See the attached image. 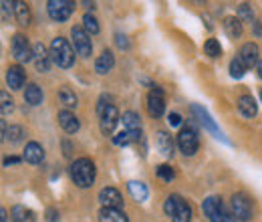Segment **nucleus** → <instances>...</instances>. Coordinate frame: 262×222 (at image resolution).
I'll return each mask as SVG.
<instances>
[{"mask_svg":"<svg viewBox=\"0 0 262 222\" xmlns=\"http://www.w3.org/2000/svg\"><path fill=\"white\" fill-rule=\"evenodd\" d=\"M51 59L59 67H63V69L75 63V53H73L71 45L67 43L65 38H61V36L53 38V43H51Z\"/></svg>","mask_w":262,"mask_h":222,"instance_id":"7ed1b4c3","label":"nucleus"},{"mask_svg":"<svg viewBox=\"0 0 262 222\" xmlns=\"http://www.w3.org/2000/svg\"><path fill=\"white\" fill-rule=\"evenodd\" d=\"M20 159L18 158H14V156H10V158H6L4 159V166H10V164H18Z\"/></svg>","mask_w":262,"mask_h":222,"instance_id":"c03bdc74","label":"nucleus"},{"mask_svg":"<svg viewBox=\"0 0 262 222\" xmlns=\"http://www.w3.org/2000/svg\"><path fill=\"white\" fill-rule=\"evenodd\" d=\"M10 47H12V55H14V59H16L18 63H27V61L34 59V49H31L27 36H23V34H14Z\"/></svg>","mask_w":262,"mask_h":222,"instance_id":"20e7f679","label":"nucleus"},{"mask_svg":"<svg viewBox=\"0 0 262 222\" xmlns=\"http://www.w3.org/2000/svg\"><path fill=\"white\" fill-rule=\"evenodd\" d=\"M47 8H49V16L53 21L63 23V21H67L71 16V12L75 10V2H71V0H49Z\"/></svg>","mask_w":262,"mask_h":222,"instance_id":"423d86ee","label":"nucleus"},{"mask_svg":"<svg viewBox=\"0 0 262 222\" xmlns=\"http://www.w3.org/2000/svg\"><path fill=\"white\" fill-rule=\"evenodd\" d=\"M99 202L103 204V208H117L119 210L123 206V198H121L119 190H115V188H103L99 192Z\"/></svg>","mask_w":262,"mask_h":222,"instance_id":"f8f14e48","label":"nucleus"},{"mask_svg":"<svg viewBox=\"0 0 262 222\" xmlns=\"http://www.w3.org/2000/svg\"><path fill=\"white\" fill-rule=\"evenodd\" d=\"M0 6H2V21H4V23H8V21H10V14H12V6H14V2L2 0V2H0Z\"/></svg>","mask_w":262,"mask_h":222,"instance_id":"e433bc0d","label":"nucleus"},{"mask_svg":"<svg viewBox=\"0 0 262 222\" xmlns=\"http://www.w3.org/2000/svg\"><path fill=\"white\" fill-rule=\"evenodd\" d=\"M6 83H8L10 89H20L25 85V71L18 65L8 67V71H6Z\"/></svg>","mask_w":262,"mask_h":222,"instance_id":"dca6fc26","label":"nucleus"},{"mask_svg":"<svg viewBox=\"0 0 262 222\" xmlns=\"http://www.w3.org/2000/svg\"><path fill=\"white\" fill-rule=\"evenodd\" d=\"M204 51H206V55L212 57V59H216V57L222 55V47H220V43H218L216 38H208L206 45H204Z\"/></svg>","mask_w":262,"mask_h":222,"instance_id":"c756f323","label":"nucleus"},{"mask_svg":"<svg viewBox=\"0 0 262 222\" xmlns=\"http://www.w3.org/2000/svg\"><path fill=\"white\" fill-rule=\"evenodd\" d=\"M59 101H61L65 107H77V95H75V91H71L69 87H61V89H59Z\"/></svg>","mask_w":262,"mask_h":222,"instance_id":"c85d7f7f","label":"nucleus"},{"mask_svg":"<svg viewBox=\"0 0 262 222\" xmlns=\"http://www.w3.org/2000/svg\"><path fill=\"white\" fill-rule=\"evenodd\" d=\"M158 176L165 180V182H171L173 178H176V172L171 170V166H167V164H162V166H158Z\"/></svg>","mask_w":262,"mask_h":222,"instance_id":"72a5a7b5","label":"nucleus"},{"mask_svg":"<svg viewBox=\"0 0 262 222\" xmlns=\"http://www.w3.org/2000/svg\"><path fill=\"white\" fill-rule=\"evenodd\" d=\"M202 210H204V214L208 216V220L210 222H222L224 220V214H226L224 204H222V200H220L218 196H210V198H206L204 204H202Z\"/></svg>","mask_w":262,"mask_h":222,"instance_id":"0eeeda50","label":"nucleus"},{"mask_svg":"<svg viewBox=\"0 0 262 222\" xmlns=\"http://www.w3.org/2000/svg\"><path fill=\"white\" fill-rule=\"evenodd\" d=\"M256 73H258V77L262 79V61L258 65H256Z\"/></svg>","mask_w":262,"mask_h":222,"instance_id":"de8ad7c7","label":"nucleus"},{"mask_svg":"<svg viewBox=\"0 0 262 222\" xmlns=\"http://www.w3.org/2000/svg\"><path fill=\"white\" fill-rule=\"evenodd\" d=\"M34 65H36V69H38L40 73L49 71V67H51V55L47 53V49H45L42 43L34 45Z\"/></svg>","mask_w":262,"mask_h":222,"instance_id":"f3484780","label":"nucleus"},{"mask_svg":"<svg viewBox=\"0 0 262 222\" xmlns=\"http://www.w3.org/2000/svg\"><path fill=\"white\" fill-rule=\"evenodd\" d=\"M59 124H61V127L65 129L67 133L79 131V119H77V115H73L71 111H61V113H59Z\"/></svg>","mask_w":262,"mask_h":222,"instance_id":"5701e85b","label":"nucleus"},{"mask_svg":"<svg viewBox=\"0 0 262 222\" xmlns=\"http://www.w3.org/2000/svg\"><path fill=\"white\" fill-rule=\"evenodd\" d=\"M224 29L228 32V36L238 38L242 34V23L238 18H234V16H228V18H224Z\"/></svg>","mask_w":262,"mask_h":222,"instance_id":"cd10ccee","label":"nucleus"},{"mask_svg":"<svg viewBox=\"0 0 262 222\" xmlns=\"http://www.w3.org/2000/svg\"><path fill=\"white\" fill-rule=\"evenodd\" d=\"M23 135H25V129L20 126H10V129L6 131V139H10L12 144H18L23 139Z\"/></svg>","mask_w":262,"mask_h":222,"instance_id":"473e14b6","label":"nucleus"},{"mask_svg":"<svg viewBox=\"0 0 262 222\" xmlns=\"http://www.w3.org/2000/svg\"><path fill=\"white\" fill-rule=\"evenodd\" d=\"M178 146L182 150V154L186 156H194L200 148V142H198V133L192 127H182V131L178 133Z\"/></svg>","mask_w":262,"mask_h":222,"instance_id":"39448f33","label":"nucleus"},{"mask_svg":"<svg viewBox=\"0 0 262 222\" xmlns=\"http://www.w3.org/2000/svg\"><path fill=\"white\" fill-rule=\"evenodd\" d=\"M127 188H129V194L137 200V202H145L147 200V186L143 182H137V180H131L127 182Z\"/></svg>","mask_w":262,"mask_h":222,"instance_id":"b1692460","label":"nucleus"},{"mask_svg":"<svg viewBox=\"0 0 262 222\" xmlns=\"http://www.w3.org/2000/svg\"><path fill=\"white\" fill-rule=\"evenodd\" d=\"M252 27H254V32H256V36H262V27H260V23H258V21H254V25H252Z\"/></svg>","mask_w":262,"mask_h":222,"instance_id":"37998d69","label":"nucleus"},{"mask_svg":"<svg viewBox=\"0 0 262 222\" xmlns=\"http://www.w3.org/2000/svg\"><path fill=\"white\" fill-rule=\"evenodd\" d=\"M164 210L167 216H171L173 222H190L192 220V210L186 204V200L178 194H171L164 204Z\"/></svg>","mask_w":262,"mask_h":222,"instance_id":"f03ea898","label":"nucleus"},{"mask_svg":"<svg viewBox=\"0 0 262 222\" xmlns=\"http://www.w3.org/2000/svg\"><path fill=\"white\" fill-rule=\"evenodd\" d=\"M101 117V131H103V135H111L113 133V129L117 126V122H119V111H117V107L111 103V105H107L105 107V111L99 115Z\"/></svg>","mask_w":262,"mask_h":222,"instance_id":"9d476101","label":"nucleus"},{"mask_svg":"<svg viewBox=\"0 0 262 222\" xmlns=\"http://www.w3.org/2000/svg\"><path fill=\"white\" fill-rule=\"evenodd\" d=\"M113 65H115V55L111 51H103L97 57V61H95V71L99 75H105V73H109L113 69Z\"/></svg>","mask_w":262,"mask_h":222,"instance_id":"aec40b11","label":"nucleus"},{"mask_svg":"<svg viewBox=\"0 0 262 222\" xmlns=\"http://www.w3.org/2000/svg\"><path fill=\"white\" fill-rule=\"evenodd\" d=\"M244 73H246V65L242 63V59H240V57L232 59V63H230V75H232L234 79H242Z\"/></svg>","mask_w":262,"mask_h":222,"instance_id":"7c9ffc66","label":"nucleus"},{"mask_svg":"<svg viewBox=\"0 0 262 222\" xmlns=\"http://www.w3.org/2000/svg\"><path fill=\"white\" fill-rule=\"evenodd\" d=\"M0 220H2V222H6V220H8V214H6V210H4V208L0 210Z\"/></svg>","mask_w":262,"mask_h":222,"instance_id":"49530a36","label":"nucleus"},{"mask_svg":"<svg viewBox=\"0 0 262 222\" xmlns=\"http://www.w3.org/2000/svg\"><path fill=\"white\" fill-rule=\"evenodd\" d=\"M115 43H117L119 49H127L129 47V41H127L125 34H115Z\"/></svg>","mask_w":262,"mask_h":222,"instance_id":"58836bf2","label":"nucleus"},{"mask_svg":"<svg viewBox=\"0 0 262 222\" xmlns=\"http://www.w3.org/2000/svg\"><path fill=\"white\" fill-rule=\"evenodd\" d=\"M222 222H242V220H240V218H236L232 212H226V214H224V220Z\"/></svg>","mask_w":262,"mask_h":222,"instance_id":"79ce46f5","label":"nucleus"},{"mask_svg":"<svg viewBox=\"0 0 262 222\" xmlns=\"http://www.w3.org/2000/svg\"><path fill=\"white\" fill-rule=\"evenodd\" d=\"M83 25H85V31L89 32V34H97L99 32V23H97V18L93 16V14H85L83 16Z\"/></svg>","mask_w":262,"mask_h":222,"instance_id":"2f4dec72","label":"nucleus"},{"mask_svg":"<svg viewBox=\"0 0 262 222\" xmlns=\"http://www.w3.org/2000/svg\"><path fill=\"white\" fill-rule=\"evenodd\" d=\"M71 178L79 188H89L95 182V164L89 158L77 159L71 166Z\"/></svg>","mask_w":262,"mask_h":222,"instance_id":"f257e3e1","label":"nucleus"},{"mask_svg":"<svg viewBox=\"0 0 262 222\" xmlns=\"http://www.w3.org/2000/svg\"><path fill=\"white\" fill-rule=\"evenodd\" d=\"M99 222H129V220H127L125 212H121L117 208H101Z\"/></svg>","mask_w":262,"mask_h":222,"instance_id":"4be33fe9","label":"nucleus"},{"mask_svg":"<svg viewBox=\"0 0 262 222\" xmlns=\"http://www.w3.org/2000/svg\"><path fill=\"white\" fill-rule=\"evenodd\" d=\"M238 109L244 117H254L258 113V105H256V99L252 95H242L238 99Z\"/></svg>","mask_w":262,"mask_h":222,"instance_id":"a211bd4d","label":"nucleus"},{"mask_svg":"<svg viewBox=\"0 0 262 222\" xmlns=\"http://www.w3.org/2000/svg\"><path fill=\"white\" fill-rule=\"evenodd\" d=\"M63 148H65V156L67 158H71V144L65 142V144H63Z\"/></svg>","mask_w":262,"mask_h":222,"instance_id":"a18cd8bd","label":"nucleus"},{"mask_svg":"<svg viewBox=\"0 0 262 222\" xmlns=\"http://www.w3.org/2000/svg\"><path fill=\"white\" fill-rule=\"evenodd\" d=\"M238 14H240V18H242V21H246V23H252V25H254V14H252L250 4H240V6H238Z\"/></svg>","mask_w":262,"mask_h":222,"instance_id":"f704fd0d","label":"nucleus"},{"mask_svg":"<svg viewBox=\"0 0 262 222\" xmlns=\"http://www.w3.org/2000/svg\"><path fill=\"white\" fill-rule=\"evenodd\" d=\"M192 111L196 113V115H198V119H200V124H202V126L206 127V129H210V131H212V133H214L216 137H220V139H224V135H222V131L218 129V126L214 124V119L210 117V113H208L206 109H202L200 105H192Z\"/></svg>","mask_w":262,"mask_h":222,"instance_id":"2eb2a0df","label":"nucleus"},{"mask_svg":"<svg viewBox=\"0 0 262 222\" xmlns=\"http://www.w3.org/2000/svg\"><path fill=\"white\" fill-rule=\"evenodd\" d=\"M232 214L242 222L252 218V204H250L248 196H244V194H234L232 196Z\"/></svg>","mask_w":262,"mask_h":222,"instance_id":"1a4fd4ad","label":"nucleus"},{"mask_svg":"<svg viewBox=\"0 0 262 222\" xmlns=\"http://www.w3.org/2000/svg\"><path fill=\"white\" fill-rule=\"evenodd\" d=\"M260 97H262V91H260Z\"/></svg>","mask_w":262,"mask_h":222,"instance_id":"09e8293b","label":"nucleus"},{"mask_svg":"<svg viewBox=\"0 0 262 222\" xmlns=\"http://www.w3.org/2000/svg\"><path fill=\"white\" fill-rule=\"evenodd\" d=\"M167 122H169L171 127H176L182 124V117H180V113H169V115H167Z\"/></svg>","mask_w":262,"mask_h":222,"instance_id":"a19ab883","label":"nucleus"},{"mask_svg":"<svg viewBox=\"0 0 262 222\" xmlns=\"http://www.w3.org/2000/svg\"><path fill=\"white\" fill-rule=\"evenodd\" d=\"M0 101H2V105H0L2 115H8V113L12 111V99H10V95H8L6 91H2V93H0Z\"/></svg>","mask_w":262,"mask_h":222,"instance_id":"c9c22d12","label":"nucleus"},{"mask_svg":"<svg viewBox=\"0 0 262 222\" xmlns=\"http://www.w3.org/2000/svg\"><path fill=\"white\" fill-rule=\"evenodd\" d=\"M238 57L242 59V63L246 65V67L258 65L260 63V49H258L254 43H246V45H242V49H240V55H238Z\"/></svg>","mask_w":262,"mask_h":222,"instance_id":"ddd939ff","label":"nucleus"},{"mask_svg":"<svg viewBox=\"0 0 262 222\" xmlns=\"http://www.w3.org/2000/svg\"><path fill=\"white\" fill-rule=\"evenodd\" d=\"M14 12H16V18L23 27H27L31 23V8L27 2H14Z\"/></svg>","mask_w":262,"mask_h":222,"instance_id":"bb28decb","label":"nucleus"},{"mask_svg":"<svg viewBox=\"0 0 262 222\" xmlns=\"http://www.w3.org/2000/svg\"><path fill=\"white\" fill-rule=\"evenodd\" d=\"M129 142H131V137L127 131H121V133H117V135L113 137V144H115V146H127Z\"/></svg>","mask_w":262,"mask_h":222,"instance_id":"4c0bfd02","label":"nucleus"},{"mask_svg":"<svg viewBox=\"0 0 262 222\" xmlns=\"http://www.w3.org/2000/svg\"><path fill=\"white\" fill-rule=\"evenodd\" d=\"M71 36H73L75 51H77L81 57H89V55H91V51H93V45H91L89 32L83 31L81 27H73V29H71Z\"/></svg>","mask_w":262,"mask_h":222,"instance_id":"6e6552de","label":"nucleus"},{"mask_svg":"<svg viewBox=\"0 0 262 222\" xmlns=\"http://www.w3.org/2000/svg\"><path fill=\"white\" fill-rule=\"evenodd\" d=\"M10 214H12V222H36L34 212L25 206H14Z\"/></svg>","mask_w":262,"mask_h":222,"instance_id":"393cba45","label":"nucleus"},{"mask_svg":"<svg viewBox=\"0 0 262 222\" xmlns=\"http://www.w3.org/2000/svg\"><path fill=\"white\" fill-rule=\"evenodd\" d=\"M59 218H61L59 210H55V208H49L47 210V220L49 222H59Z\"/></svg>","mask_w":262,"mask_h":222,"instance_id":"ea45409f","label":"nucleus"},{"mask_svg":"<svg viewBox=\"0 0 262 222\" xmlns=\"http://www.w3.org/2000/svg\"><path fill=\"white\" fill-rule=\"evenodd\" d=\"M123 127L129 133L131 139H139L141 137V122H139V115L137 113H133V111L123 113Z\"/></svg>","mask_w":262,"mask_h":222,"instance_id":"4468645a","label":"nucleus"},{"mask_svg":"<svg viewBox=\"0 0 262 222\" xmlns=\"http://www.w3.org/2000/svg\"><path fill=\"white\" fill-rule=\"evenodd\" d=\"M164 109H165L164 93H162V89L156 85V87H154V91L147 95V111H149V115L160 117V115L164 113Z\"/></svg>","mask_w":262,"mask_h":222,"instance_id":"9b49d317","label":"nucleus"},{"mask_svg":"<svg viewBox=\"0 0 262 222\" xmlns=\"http://www.w3.org/2000/svg\"><path fill=\"white\" fill-rule=\"evenodd\" d=\"M25 101L29 103V105H40L42 103V91H40V87L38 85H27V89H25Z\"/></svg>","mask_w":262,"mask_h":222,"instance_id":"a878e982","label":"nucleus"},{"mask_svg":"<svg viewBox=\"0 0 262 222\" xmlns=\"http://www.w3.org/2000/svg\"><path fill=\"white\" fill-rule=\"evenodd\" d=\"M42 158H45V150H42L40 144H36V142L27 144V148H25V159L29 164H40Z\"/></svg>","mask_w":262,"mask_h":222,"instance_id":"412c9836","label":"nucleus"},{"mask_svg":"<svg viewBox=\"0 0 262 222\" xmlns=\"http://www.w3.org/2000/svg\"><path fill=\"white\" fill-rule=\"evenodd\" d=\"M156 146H158V150L167 156V158H171L173 156V139H171V135L167 133V131H158V135H156Z\"/></svg>","mask_w":262,"mask_h":222,"instance_id":"6ab92c4d","label":"nucleus"}]
</instances>
